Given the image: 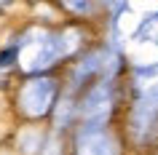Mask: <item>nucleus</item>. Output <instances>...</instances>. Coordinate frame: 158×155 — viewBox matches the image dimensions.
<instances>
[{
	"label": "nucleus",
	"mask_w": 158,
	"mask_h": 155,
	"mask_svg": "<svg viewBox=\"0 0 158 155\" xmlns=\"http://www.w3.org/2000/svg\"><path fill=\"white\" fill-rule=\"evenodd\" d=\"M14 56H16V48L3 51V54H0V64H3V67H6V64H11V62H14Z\"/></svg>",
	"instance_id": "nucleus-1"
}]
</instances>
